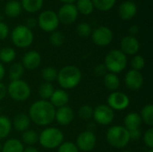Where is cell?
I'll use <instances>...</instances> for the list:
<instances>
[{"mask_svg": "<svg viewBox=\"0 0 153 152\" xmlns=\"http://www.w3.org/2000/svg\"><path fill=\"white\" fill-rule=\"evenodd\" d=\"M128 132H129L130 140H132V141H138L142 137V133H141L140 129H135V130H132V131H128Z\"/></svg>", "mask_w": 153, "mask_h": 152, "instance_id": "43", "label": "cell"}, {"mask_svg": "<svg viewBox=\"0 0 153 152\" xmlns=\"http://www.w3.org/2000/svg\"><path fill=\"white\" fill-rule=\"evenodd\" d=\"M11 39L15 47L25 48L31 45L34 39V35L31 30L28 29L25 25L20 24L12 30Z\"/></svg>", "mask_w": 153, "mask_h": 152, "instance_id": "6", "label": "cell"}, {"mask_svg": "<svg viewBox=\"0 0 153 152\" xmlns=\"http://www.w3.org/2000/svg\"><path fill=\"white\" fill-rule=\"evenodd\" d=\"M23 152H39V151H38L36 148L30 146V147H28V148L24 149V150H23Z\"/></svg>", "mask_w": 153, "mask_h": 152, "instance_id": "48", "label": "cell"}, {"mask_svg": "<svg viewBox=\"0 0 153 152\" xmlns=\"http://www.w3.org/2000/svg\"><path fill=\"white\" fill-rule=\"evenodd\" d=\"M108 106L112 110L122 111L128 108L130 104V99L127 95L119 91H113L107 99Z\"/></svg>", "mask_w": 153, "mask_h": 152, "instance_id": "12", "label": "cell"}, {"mask_svg": "<svg viewBox=\"0 0 153 152\" xmlns=\"http://www.w3.org/2000/svg\"><path fill=\"white\" fill-rule=\"evenodd\" d=\"M43 4L44 0H21L22 8L29 13H35L40 11Z\"/></svg>", "mask_w": 153, "mask_h": 152, "instance_id": "23", "label": "cell"}, {"mask_svg": "<svg viewBox=\"0 0 153 152\" xmlns=\"http://www.w3.org/2000/svg\"><path fill=\"white\" fill-rule=\"evenodd\" d=\"M2 151V145H1V143H0V151Z\"/></svg>", "mask_w": 153, "mask_h": 152, "instance_id": "51", "label": "cell"}, {"mask_svg": "<svg viewBox=\"0 0 153 152\" xmlns=\"http://www.w3.org/2000/svg\"><path fill=\"white\" fill-rule=\"evenodd\" d=\"M39 28L46 32H53L59 26L57 14L53 10H45L41 12L37 19Z\"/></svg>", "mask_w": 153, "mask_h": 152, "instance_id": "8", "label": "cell"}, {"mask_svg": "<svg viewBox=\"0 0 153 152\" xmlns=\"http://www.w3.org/2000/svg\"><path fill=\"white\" fill-rule=\"evenodd\" d=\"M13 127L18 132H25L29 129L30 125V119L28 115L24 113H20L15 116L13 119Z\"/></svg>", "mask_w": 153, "mask_h": 152, "instance_id": "21", "label": "cell"}, {"mask_svg": "<svg viewBox=\"0 0 153 152\" xmlns=\"http://www.w3.org/2000/svg\"><path fill=\"white\" fill-rule=\"evenodd\" d=\"M4 75H5V69L4 67V65L0 63V82H1V80H3Z\"/></svg>", "mask_w": 153, "mask_h": 152, "instance_id": "47", "label": "cell"}, {"mask_svg": "<svg viewBox=\"0 0 153 152\" xmlns=\"http://www.w3.org/2000/svg\"><path fill=\"white\" fill-rule=\"evenodd\" d=\"M24 73V67L22 66V63H14L9 68V79L11 82L21 80L22 76Z\"/></svg>", "mask_w": 153, "mask_h": 152, "instance_id": "27", "label": "cell"}, {"mask_svg": "<svg viewBox=\"0 0 153 152\" xmlns=\"http://www.w3.org/2000/svg\"><path fill=\"white\" fill-rule=\"evenodd\" d=\"M142 121H143L147 125L152 126L153 125V105L148 104L144 106L142 109L141 115H140Z\"/></svg>", "mask_w": 153, "mask_h": 152, "instance_id": "30", "label": "cell"}, {"mask_svg": "<svg viewBox=\"0 0 153 152\" xmlns=\"http://www.w3.org/2000/svg\"><path fill=\"white\" fill-rule=\"evenodd\" d=\"M104 85L105 87L112 91H117L120 86V80L118 76L112 73H108L104 76Z\"/></svg>", "mask_w": 153, "mask_h": 152, "instance_id": "25", "label": "cell"}, {"mask_svg": "<svg viewBox=\"0 0 153 152\" xmlns=\"http://www.w3.org/2000/svg\"><path fill=\"white\" fill-rule=\"evenodd\" d=\"M91 1L94 9L96 8L97 10L101 12H108L111 10L117 3V0H91Z\"/></svg>", "mask_w": 153, "mask_h": 152, "instance_id": "31", "label": "cell"}, {"mask_svg": "<svg viewBox=\"0 0 153 152\" xmlns=\"http://www.w3.org/2000/svg\"><path fill=\"white\" fill-rule=\"evenodd\" d=\"M17 1H19V0H17Z\"/></svg>", "mask_w": 153, "mask_h": 152, "instance_id": "55", "label": "cell"}, {"mask_svg": "<svg viewBox=\"0 0 153 152\" xmlns=\"http://www.w3.org/2000/svg\"><path fill=\"white\" fill-rule=\"evenodd\" d=\"M22 142L27 145H33L39 142V134L33 130H26L22 135Z\"/></svg>", "mask_w": 153, "mask_h": 152, "instance_id": "34", "label": "cell"}, {"mask_svg": "<svg viewBox=\"0 0 153 152\" xmlns=\"http://www.w3.org/2000/svg\"><path fill=\"white\" fill-rule=\"evenodd\" d=\"M74 118V113L73 109L67 106H64L58 108L56 110L55 114V120L60 125H70Z\"/></svg>", "mask_w": 153, "mask_h": 152, "instance_id": "17", "label": "cell"}, {"mask_svg": "<svg viewBox=\"0 0 153 152\" xmlns=\"http://www.w3.org/2000/svg\"><path fill=\"white\" fill-rule=\"evenodd\" d=\"M7 94V87L0 82V100L4 99V97Z\"/></svg>", "mask_w": 153, "mask_h": 152, "instance_id": "46", "label": "cell"}, {"mask_svg": "<svg viewBox=\"0 0 153 152\" xmlns=\"http://www.w3.org/2000/svg\"><path fill=\"white\" fill-rule=\"evenodd\" d=\"M121 51L125 55H136L140 50V42L136 37L127 35L121 39L120 42Z\"/></svg>", "mask_w": 153, "mask_h": 152, "instance_id": "14", "label": "cell"}, {"mask_svg": "<svg viewBox=\"0 0 153 152\" xmlns=\"http://www.w3.org/2000/svg\"><path fill=\"white\" fill-rule=\"evenodd\" d=\"M0 1H2V0H0Z\"/></svg>", "mask_w": 153, "mask_h": 152, "instance_id": "56", "label": "cell"}, {"mask_svg": "<svg viewBox=\"0 0 153 152\" xmlns=\"http://www.w3.org/2000/svg\"><path fill=\"white\" fill-rule=\"evenodd\" d=\"M9 35V27L8 25L4 22H0V40L6 39Z\"/></svg>", "mask_w": 153, "mask_h": 152, "instance_id": "42", "label": "cell"}, {"mask_svg": "<svg viewBox=\"0 0 153 152\" xmlns=\"http://www.w3.org/2000/svg\"><path fill=\"white\" fill-rule=\"evenodd\" d=\"M57 71L56 68L48 66V67H45L42 71H41V77L42 79L45 81V82H53L55 81H56L57 79Z\"/></svg>", "mask_w": 153, "mask_h": 152, "instance_id": "33", "label": "cell"}, {"mask_svg": "<svg viewBox=\"0 0 153 152\" xmlns=\"http://www.w3.org/2000/svg\"><path fill=\"white\" fill-rule=\"evenodd\" d=\"M130 1H134V0H130Z\"/></svg>", "mask_w": 153, "mask_h": 152, "instance_id": "54", "label": "cell"}, {"mask_svg": "<svg viewBox=\"0 0 153 152\" xmlns=\"http://www.w3.org/2000/svg\"><path fill=\"white\" fill-rule=\"evenodd\" d=\"M137 10L138 8L134 1L126 0L119 4L118 15L123 21H130L136 15Z\"/></svg>", "mask_w": 153, "mask_h": 152, "instance_id": "15", "label": "cell"}, {"mask_svg": "<svg viewBox=\"0 0 153 152\" xmlns=\"http://www.w3.org/2000/svg\"><path fill=\"white\" fill-rule=\"evenodd\" d=\"M131 65L133 67V70L135 71H141L144 68L145 65V59L141 55H134V56L131 60Z\"/></svg>", "mask_w": 153, "mask_h": 152, "instance_id": "37", "label": "cell"}, {"mask_svg": "<svg viewBox=\"0 0 153 152\" xmlns=\"http://www.w3.org/2000/svg\"><path fill=\"white\" fill-rule=\"evenodd\" d=\"M56 108L48 100H38L31 104L29 109V117L34 124L45 126L55 120Z\"/></svg>", "mask_w": 153, "mask_h": 152, "instance_id": "1", "label": "cell"}, {"mask_svg": "<svg viewBox=\"0 0 153 152\" xmlns=\"http://www.w3.org/2000/svg\"><path fill=\"white\" fill-rule=\"evenodd\" d=\"M106 138L108 142L114 148L122 149L125 148L130 140L129 132L122 125L111 126L106 133Z\"/></svg>", "mask_w": 153, "mask_h": 152, "instance_id": "4", "label": "cell"}, {"mask_svg": "<svg viewBox=\"0 0 153 152\" xmlns=\"http://www.w3.org/2000/svg\"><path fill=\"white\" fill-rule=\"evenodd\" d=\"M97 138L95 133L92 131H84L81 133L76 140V146L78 150H81L82 151L88 152L92 151L96 146Z\"/></svg>", "mask_w": 153, "mask_h": 152, "instance_id": "13", "label": "cell"}, {"mask_svg": "<svg viewBox=\"0 0 153 152\" xmlns=\"http://www.w3.org/2000/svg\"><path fill=\"white\" fill-rule=\"evenodd\" d=\"M1 112H2V110H1V107H0V116H1Z\"/></svg>", "mask_w": 153, "mask_h": 152, "instance_id": "52", "label": "cell"}, {"mask_svg": "<svg viewBox=\"0 0 153 152\" xmlns=\"http://www.w3.org/2000/svg\"><path fill=\"white\" fill-rule=\"evenodd\" d=\"M41 63V56L40 54L35 50H31L27 52L22 61V65L24 68L28 70H34L39 67Z\"/></svg>", "mask_w": 153, "mask_h": 152, "instance_id": "18", "label": "cell"}, {"mask_svg": "<svg viewBox=\"0 0 153 152\" xmlns=\"http://www.w3.org/2000/svg\"><path fill=\"white\" fill-rule=\"evenodd\" d=\"M76 32L80 37L86 38V37H89L90 35H91L92 30H91V25L88 22H80L76 26Z\"/></svg>", "mask_w": 153, "mask_h": 152, "instance_id": "35", "label": "cell"}, {"mask_svg": "<svg viewBox=\"0 0 153 152\" xmlns=\"http://www.w3.org/2000/svg\"><path fill=\"white\" fill-rule=\"evenodd\" d=\"M58 84L65 90H71L79 85L82 81V73L74 65H66L57 73Z\"/></svg>", "mask_w": 153, "mask_h": 152, "instance_id": "2", "label": "cell"}, {"mask_svg": "<svg viewBox=\"0 0 153 152\" xmlns=\"http://www.w3.org/2000/svg\"><path fill=\"white\" fill-rule=\"evenodd\" d=\"M142 118L140 115L136 112H131L126 115V116L124 119L125 128L128 131L140 129V126L142 125Z\"/></svg>", "mask_w": 153, "mask_h": 152, "instance_id": "20", "label": "cell"}, {"mask_svg": "<svg viewBox=\"0 0 153 152\" xmlns=\"http://www.w3.org/2000/svg\"><path fill=\"white\" fill-rule=\"evenodd\" d=\"M143 142L145 143V145L150 148L153 149V128L151 127L149 128L146 133L143 135Z\"/></svg>", "mask_w": 153, "mask_h": 152, "instance_id": "40", "label": "cell"}, {"mask_svg": "<svg viewBox=\"0 0 153 152\" xmlns=\"http://www.w3.org/2000/svg\"><path fill=\"white\" fill-rule=\"evenodd\" d=\"M49 102L53 105L54 108H61L66 106L69 101V95L64 90H54L52 96L49 99Z\"/></svg>", "mask_w": 153, "mask_h": 152, "instance_id": "19", "label": "cell"}, {"mask_svg": "<svg viewBox=\"0 0 153 152\" xmlns=\"http://www.w3.org/2000/svg\"><path fill=\"white\" fill-rule=\"evenodd\" d=\"M22 5L21 2L17 0H10L5 4L4 6V13L8 17L15 18L19 16L22 13Z\"/></svg>", "mask_w": 153, "mask_h": 152, "instance_id": "22", "label": "cell"}, {"mask_svg": "<svg viewBox=\"0 0 153 152\" xmlns=\"http://www.w3.org/2000/svg\"><path fill=\"white\" fill-rule=\"evenodd\" d=\"M148 152H153V149H150V151Z\"/></svg>", "mask_w": 153, "mask_h": 152, "instance_id": "50", "label": "cell"}, {"mask_svg": "<svg viewBox=\"0 0 153 152\" xmlns=\"http://www.w3.org/2000/svg\"><path fill=\"white\" fill-rule=\"evenodd\" d=\"M114 111L108 105H99L93 108V116L95 122L101 125H108L114 120Z\"/></svg>", "mask_w": 153, "mask_h": 152, "instance_id": "11", "label": "cell"}, {"mask_svg": "<svg viewBox=\"0 0 153 152\" xmlns=\"http://www.w3.org/2000/svg\"><path fill=\"white\" fill-rule=\"evenodd\" d=\"M7 94L15 101H24L30 96V88L22 80L13 81L7 87Z\"/></svg>", "mask_w": 153, "mask_h": 152, "instance_id": "7", "label": "cell"}, {"mask_svg": "<svg viewBox=\"0 0 153 152\" xmlns=\"http://www.w3.org/2000/svg\"><path fill=\"white\" fill-rule=\"evenodd\" d=\"M59 22L68 25L74 23L78 18V11L74 4H64L56 13Z\"/></svg>", "mask_w": 153, "mask_h": 152, "instance_id": "10", "label": "cell"}, {"mask_svg": "<svg viewBox=\"0 0 153 152\" xmlns=\"http://www.w3.org/2000/svg\"><path fill=\"white\" fill-rule=\"evenodd\" d=\"M64 141L63 133L56 127H48L41 132L39 136L40 145L46 149H55L59 147Z\"/></svg>", "mask_w": 153, "mask_h": 152, "instance_id": "5", "label": "cell"}, {"mask_svg": "<svg viewBox=\"0 0 153 152\" xmlns=\"http://www.w3.org/2000/svg\"><path fill=\"white\" fill-rule=\"evenodd\" d=\"M140 31V28L138 27V25H132L129 30H128V32H129V35L130 36H134V37H136V35L139 33Z\"/></svg>", "mask_w": 153, "mask_h": 152, "instance_id": "45", "label": "cell"}, {"mask_svg": "<svg viewBox=\"0 0 153 152\" xmlns=\"http://www.w3.org/2000/svg\"><path fill=\"white\" fill-rule=\"evenodd\" d=\"M37 24H38L37 19H36V18H34V17H30V18H28V19H27L25 26H26L28 29H30V30H32L37 26Z\"/></svg>", "mask_w": 153, "mask_h": 152, "instance_id": "44", "label": "cell"}, {"mask_svg": "<svg viewBox=\"0 0 153 152\" xmlns=\"http://www.w3.org/2000/svg\"><path fill=\"white\" fill-rule=\"evenodd\" d=\"M113 31L107 26H100L91 32V39L93 43L99 47H106L113 40Z\"/></svg>", "mask_w": 153, "mask_h": 152, "instance_id": "9", "label": "cell"}, {"mask_svg": "<svg viewBox=\"0 0 153 152\" xmlns=\"http://www.w3.org/2000/svg\"><path fill=\"white\" fill-rule=\"evenodd\" d=\"M125 83L127 89L137 90L143 85V76L139 71L130 70L125 77Z\"/></svg>", "mask_w": 153, "mask_h": 152, "instance_id": "16", "label": "cell"}, {"mask_svg": "<svg viewBox=\"0 0 153 152\" xmlns=\"http://www.w3.org/2000/svg\"><path fill=\"white\" fill-rule=\"evenodd\" d=\"M104 65L112 73H119L125 70L127 65V57L120 49H112L105 56Z\"/></svg>", "mask_w": 153, "mask_h": 152, "instance_id": "3", "label": "cell"}, {"mask_svg": "<svg viewBox=\"0 0 153 152\" xmlns=\"http://www.w3.org/2000/svg\"><path fill=\"white\" fill-rule=\"evenodd\" d=\"M55 89H54V86L52 83L50 82H44L42 83L39 87V94L40 96V98L43 99V100H47V99H49L50 97L52 96L53 92H54Z\"/></svg>", "mask_w": 153, "mask_h": 152, "instance_id": "32", "label": "cell"}, {"mask_svg": "<svg viewBox=\"0 0 153 152\" xmlns=\"http://www.w3.org/2000/svg\"><path fill=\"white\" fill-rule=\"evenodd\" d=\"M16 57V52L10 47H5L0 49V61L4 64L12 63Z\"/></svg>", "mask_w": 153, "mask_h": 152, "instance_id": "29", "label": "cell"}, {"mask_svg": "<svg viewBox=\"0 0 153 152\" xmlns=\"http://www.w3.org/2000/svg\"><path fill=\"white\" fill-rule=\"evenodd\" d=\"M108 71L106 68V66H105L104 64H100V65H96V67L94 68V73H95V75L100 76V77L105 76L108 73Z\"/></svg>", "mask_w": 153, "mask_h": 152, "instance_id": "41", "label": "cell"}, {"mask_svg": "<svg viewBox=\"0 0 153 152\" xmlns=\"http://www.w3.org/2000/svg\"><path fill=\"white\" fill-rule=\"evenodd\" d=\"M24 147L21 141L17 139H10L2 146V152H23Z\"/></svg>", "mask_w": 153, "mask_h": 152, "instance_id": "24", "label": "cell"}, {"mask_svg": "<svg viewBox=\"0 0 153 152\" xmlns=\"http://www.w3.org/2000/svg\"><path fill=\"white\" fill-rule=\"evenodd\" d=\"M78 116L83 120H89L93 116V108L89 105H84L80 108L78 111Z\"/></svg>", "mask_w": 153, "mask_h": 152, "instance_id": "38", "label": "cell"}, {"mask_svg": "<svg viewBox=\"0 0 153 152\" xmlns=\"http://www.w3.org/2000/svg\"><path fill=\"white\" fill-rule=\"evenodd\" d=\"M57 152H79L77 146L72 142H62V144L58 147Z\"/></svg>", "mask_w": 153, "mask_h": 152, "instance_id": "39", "label": "cell"}, {"mask_svg": "<svg viewBox=\"0 0 153 152\" xmlns=\"http://www.w3.org/2000/svg\"><path fill=\"white\" fill-rule=\"evenodd\" d=\"M75 6L79 13L82 15H90L94 11L91 0H76Z\"/></svg>", "mask_w": 153, "mask_h": 152, "instance_id": "26", "label": "cell"}, {"mask_svg": "<svg viewBox=\"0 0 153 152\" xmlns=\"http://www.w3.org/2000/svg\"><path fill=\"white\" fill-rule=\"evenodd\" d=\"M12 130V123L10 119L4 116H0V140L6 138Z\"/></svg>", "mask_w": 153, "mask_h": 152, "instance_id": "28", "label": "cell"}, {"mask_svg": "<svg viewBox=\"0 0 153 152\" xmlns=\"http://www.w3.org/2000/svg\"><path fill=\"white\" fill-rule=\"evenodd\" d=\"M61 1L63 4H74L76 2V0H59Z\"/></svg>", "mask_w": 153, "mask_h": 152, "instance_id": "49", "label": "cell"}, {"mask_svg": "<svg viewBox=\"0 0 153 152\" xmlns=\"http://www.w3.org/2000/svg\"><path fill=\"white\" fill-rule=\"evenodd\" d=\"M49 40H50V43L53 46L60 47L65 42V36H64V34L61 31L55 30V31L51 32L50 37H49Z\"/></svg>", "mask_w": 153, "mask_h": 152, "instance_id": "36", "label": "cell"}, {"mask_svg": "<svg viewBox=\"0 0 153 152\" xmlns=\"http://www.w3.org/2000/svg\"><path fill=\"white\" fill-rule=\"evenodd\" d=\"M123 152H132V151H123Z\"/></svg>", "mask_w": 153, "mask_h": 152, "instance_id": "53", "label": "cell"}]
</instances>
